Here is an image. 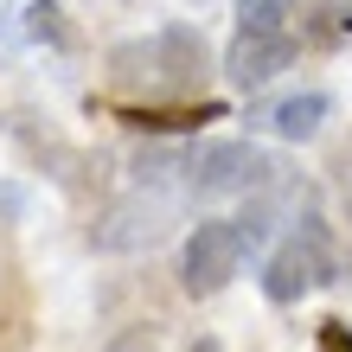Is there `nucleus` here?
<instances>
[{
	"label": "nucleus",
	"instance_id": "0eeeda50",
	"mask_svg": "<svg viewBox=\"0 0 352 352\" xmlns=\"http://www.w3.org/2000/svg\"><path fill=\"white\" fill-rule=\"evenodd\" d=\"M109 77L122 90H148V96H160V45L148 38V45H116L109 52Z\"/></svg>",
	"mask_w": 352,
	"mask_h": 352
},
{
	"label": "nucleus",
	"instance_id": "f257e3e1",
	"mask_svg": "<svg viewBox=\"0 0 352 352\" xmlns=\"http://www.w3.org/2000/svg\"><path fill=\"white\" fill-rule=\"evenodd\" d=\"M243 256H250V237H243L237 218H205V224H192V237H186V250H179V282H186V295H192V301L224 295V288L237 282Z\"/></svg>",
	"mask_w": 352,
	"mask_h": 352
},
{
	"label": "nucleus",
	"instance_id": "39448f33",
	"mask_svg": "<svg viewBox=\"0 0 352 352\" xmlns=\"http://www.w3.org/2000/svg\"><path fill=\"white\" fill-rule=\"evenodd\" d=\"M288 58H295V38H288V32H237L224 71H231L243 90H263L276 71H288Z\"/></svg>",
	"mask_w": 352,
	"mask_h": 352
},
{
	"label": "nucleus",
	"instance_id": "9d476101",
	"mask_svg": "<svg viewBox=\"0 0 352 352\" xmlns=\"http://www.w3.org/2000/svg\"><path fill=\"white\" fill-rule=\"evenodd\" d=\"M346 32H352V7H340V0L314 7V19H307V38H314V45H340Z\"/></svg>",
	"mask_w": 352,
	"mask_h": 352
},
{
	"label": "nucleus",
	"instance_id": "4468645a",
	"mask_svg": "<svg viewBox=\"0 0 352 352\" xmlns=\"http://www.w3.org/2000/svg\"><path fill=\"white\" fill-rule=\"evenodd\" d=\"M192 352H224V346H218V340H199V346H192Z\"/></svg>",
	"mask_w": 352,
	"mask_h": 352
},
{
	"label": "nucleus",
	"instance_id": "ddd939ff",
	"mask_svg": "<svg viewBox=\"0 0 352 352\" xmlns=\"http://www.w3.org/2000/svg\"><path fill=\"white\" fill-rule=\"evenodd\" d=\"M320 352H352V327L346 320H327L320 327Z\"/></svg>",
	"mask_w": 352,
	"mask_h": 352
},
{
	"label": "nucleus",
	"instance_id": "1a4fd4ad",
	"mask_svg": "<svg viewBox=\"0 0 352 352\" xmlns=\"http://www.w3.org/2000/svg\"><path fill=\"white\" fill-rule=\"evenodd\" d=\"M237 32H288V0H237Z\"/></svg>",
	"mask_w": 352,
	"mask_h": 352
},
{
	"label": "nucleus",
	"instance_id": "6e6552de",
	"mask_svg": "<svg viewBox=\"0 0 352 352\" xmlns=\"http://www.w3.org/2000/svg\"><path fill=\"white\" fill-rule=\"evenodd\" d=\"M333 116V102H327L320 90H307V96H288L282 109H276V135L282 141H307V135H320V122Z\"/></svg>",
	"mask_w": 352,
	"mask_h": 352
},
{
	"label": "nucleus",
	"instance_id": "423d86ee",
	"mask_svg": "<svg viewBox=\"0 0 352 352\" xmlns=\"http://www.w3.org/2000/svg\"><path fill=\"white\" fill-rule=\"evenodd\" d=\"M154 45H160V90L186 96V90H199V84H205V71H212V52H205V38H199L192 26H167Z\"/></svg>",
	"mask_w": 352,
	"mask_h": 352
},
{
	"label": "nucleus",
	"instance_id": "f03ea898",
	"mask_svg": "<svg viewBox=\"0 0 352 352\" xmlns=\"http://www.w3.org/2000/svg\"><path fill=\"white\" fill-rule=\"evenodd\" d=\"M320 282H333V250H327L320 224H301V231L263 263V295L269 301H301L307 288H320Z\"/></svg>",
	"mask_w": 352,
	"mask_h": 352
},
{
	"label": "nucleus",
	"instance_id": "7ed1b4c3",
	"mask_svg": "<svg viewBox=\"0 0 352 352\" xmlns=\"http://www.w3.org/2000/svg\"><path fill=\"white\" fill-rule=\"evenodd\" d=\"M186 173H192V186L205 199H231V192H256L276 167H269V154L250 148V141H205L186 160Z\"/></svg>",
	"mask_w": 352,
	"mask_h": 352
},
{
	"label": "nucleus",
	"instance_id": "9b49d317",
	"mask_svg": "<svg viewBox=\"0 0 352 352\" xmlns=\"http://www.w3.org/2000/svg\"><path fill=\"white\" fill-rule=\"evenodd\" d=\"M26 19H32V38H52V45L65 38V26H58V7H32Z\"/></svg>",
	"mask_w": 352,
	"mask_h": 352
},
{
	"label": "nucleus",
	"instance_id": "f8f14e48",
	"mask_svg": "<svg viewBox=\"0 0 352 352\" xmlns=\"http://www.w3.org/2000/svg\"><path fill=\"white\" fill-rule=\"evenodd\" d=\"M154 346H160V340H154V327H129V333H122L109 352H154Z\"/></svg>",
	"mask_w": 352,
	"mask_h": 352
},
{
	"label": "nucleus",
	"instance_id": "20e7f679",
	"mask_svg": "<svg viewBox=\"0 0 352 352\" xmlns=\"http://www.w3.org/2000/svg\"><path fill=\"white\" fill-rule=\"evenodd\" d=\"M96 250H148V243L167 237V205L160 199H122L96 218Z\"/></svg>",
	"mask_w": 352,
	"mask_h": 352
}]
</instances>
